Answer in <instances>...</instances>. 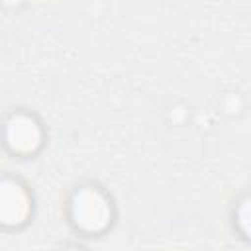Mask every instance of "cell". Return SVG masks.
Here are the masks:
<instances>
[{"label":"cell","instance_id":"obj_2","mask_svg":"<svg viewBox=\"0 0 251 251\" xmlns=\"http://www.w3.org/2000/svg\"><path fill=\"white\" fill-rule=\"evenodd\" d=\"M8 131V139L18 151H31L39 143V127L29 118H16V124H12Z\"/></svg>","mask_w":251,"mask_h":251},{"label":"cell","instance_id":"obj_1","mask_svg":"<svg viewBox=\"0 0 251 251\" xmlns=\"http://www.w3.org/2000/svg\"><path fill=\"white\" fill-rule=\"evenodd\" d=\"M71 218L78 229L96 233V231H102L110 224L112 206L98 188L86 186V188H80L73 196Z\"/></svg>","mask_w":251,"mask_h":251},{"label":"cell","instance_id":"obj_3","mask_svg":"<svg viewBox=\"0 0 251 251\" xmlns=\"http://www.w3.org/2000/svg\"><path fill=\"white\" fill-rule=\"evenodd\" d=\"M237 224L243 229V233L251 237V198L241 202V206L237 210Z\"/></svg>","mask_w":251,"mask_h":251},{"label":"cell","instance_id":"obj_4","mask_svg":"<svg viewBox=\"0 0 251 251\" xmlns=\"http://www.w3.org/2000/svg\"><path fill=\"white\" fill-rule=\"evenodd\" d=\"M67 251H80V249H67Z\"/></svg>","mask_w":251,"mask_h":251}]
</instances>
